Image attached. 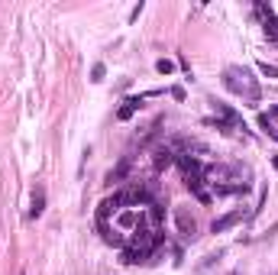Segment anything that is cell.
Instances as JSON below:
<instances>
[{"mask_svg":"<svg viewBox=\"0 0 278 275\" xmlns=\"http://www.w3.org/2000/svg\"><path fill=\"white\" fill-rule=\"evenodd\" d=\"M142 6H146V4H142V0H139V4H136V6H133V10H130V23H136V20H139Z\"/></svg>","mask_w":278,"mask_h":275,"instance_id":"18","label":"cell"},{"mask_svg":"<svg viewBox=\"0 0 278 275\" xmlns=\"http://www.w3.org/2000/svg\"><path fill=\"white\" fill-rule=\"evenodd\" d=\"M168 94H172L175 100H185V88H181V84H175V88H172V91H168Z\"/></svg>","mask_w":278,"mask_h":275,"instance_id":"19","label":"cell"},{"mask_svg":"<svg viewBox=\"0 0 278 275\" xmlns=\"http://www.w3.org/2000/svg\"><path fill=\"white\" fill-rule=\"evenodd\" d=\"M230 275H240V272H230Z\"/></svg>","mask_w":278,"mask_h":275,"instance_id":"20","label":"cell"},{"mask_svg":"<svg viewBox=\"0 0 278 275\" xmlns=\"http://www.w3.org/2000/svg\"><path fill=\"white\" fill-rule=\"evenodd\" d=\"M259 72L266 78H278V65H269V62H259Z\"/></svg>","mask_w":278,"mask_h":275,"instance_id":"15","label":"cell"},{"mask_svg":"<svg viewBox=\"0 0 278 275\" xmlns=\"http://www.w3.org/2000/svg\"><path fill=\"white\" fill-rule=\"evenodd\" d=\"M223 88H227L230 94H236V98L243 100L246 107H259L262 104V88L259 81L253 78V72L243 65H230L227 72H223Z\"/></svg>","mask_w":278,"mask_h":275,"instance_id":"1","label":"cell"},{"mask_svg":"<svg viewBox=\"0 0 278 275\" xmlns=\"http://www.w3.org/2000/svg\"><path fill=\"white\" fill-rule=\"evenodd\" d=\"M130 168H133V162H130V156H126V159H120V165H117V168H110V172H107V175H104V184H107V188H113V184H120V182H123L126 175H130Z\"/></svg>","mask_w":278,"mask_h":275,"instance_id":"8","label":"cell"},{"mask_svg":"<svg viewBox=\"0 0 278 275\" xmlns=\"http://www.w3.org/2000/svg\"><path fill=\"white\" fill-rule=\"evenodd\" d=\"M120 262L123 266H139V262H149V256L142 250H133V246H123V252H120Z\"/></svg>","mask_w":278,"mask_h":275,"instance_id":"9","label":"cell"},{"mask_svg":"<svg viewBox=\"0 0 278 275\" xmlns=\"http://www.w3.org/2000/svg\"><path fill=\"white\" fill-rule=\"evenodd\" d=\"M142 100H146L142 94H139V98H126V100H123V107L117 110V120H130V116H133V114H136V110L142 107Z\"/></svg>","mask_w":278,"mask_h":275,"instance_id":"10","label":"cell"},{"mask_svg":"<svg viewBox=\"0 0 278 275\" xmlns=\"http://www.w3.org/2000/svg\"><path fill=\"white\" fill-rule=\"evenodd\" d=\"M175 156H178V152H175L172 146H159V149L152 152V172H155V175H162V172L175 162Z\"/></svg>","mask_w":278,"mask_h":275,"instance_id":"7","label":"cell"},{"mask_svg":"<svg viewBox=\"0 0 278 275\" xmlns=\"http://www.w3.org/2000/svg\"><path fill=\"white\" fill-rule=\"evenodd\" d=\"M249 217H253V210H243V208H236V210H230V214L217 217L214 224H210V233H227V230H233L236 224H243V220H249Z\"/></svg>","mask_w":278,"mask_h":275,"instance_id":"3","label":"cell"},{"mask_svg":"<svg viewBox=\"0 0 278 275\" xmlns=\"http://www.w3.org/2000/svg\"><path fill=\"white\" fill-rule=\"evenodd\" d=\"M19 275H26V272H19Z\"/></svg>","mask_w":278,"mask_h":275,"instance_id":"21","label":"cell"},{"mask_svg":"<svg viewBox=\"0 0 278 275\" xmlns=\"http://www.w3.org/2000/svg\"><path fill=\"white\" fill-rule=\"evenodd\" d=\"M259 126H262V133H266V136H272V140L278 142V130H275V126H272V123H269V120H266V114H259Z\"/></svg>","mask_w":278,"mask_h":275,"instance_id":"13","label":"cell"},{"mask_svg":"<svg viewBox=\"0 0 278 275\" xmlns=\"http://www.w3.org/2000/svg\"><path fill=\"white\" fill-rule=\"evenodd\" d=\"M220 256H223V250H220V252H210V256H204V262H201V266H204V269H210V266H214Z\"/></svg>","mask_w":278,"mask_h":275,"instance_id":"16","label":"cell"},{"mask_svg":"<svg viewBox=\"0 0 278 275\" xmlns=\"http://www.w3.org/2000/svg\"><path fill=\"white\" fill-rule=\"evenodd\" d=\"M104 74H107V65H104V62H94V65H91V81H94V84H100Z\"/></svg>","mask_w":278,"mask_h":275,"instance_id":"12","label":"cell"},{"mask_svg":"<svg viewBox=\"0 0 278 275\" xmlns=\"http://www.w3.org/2000/svg\"><path fill=\"white\" fill-rule=\"evenodd\" d=\"M266 120L272 123V126L278 130V107H269V114H266Z\"/></svg>","mask_w":278,"mask_h":275,"instance_id":"17","label":"cell"},{"mask_svg":"<svg viewBox=\"0 0 278 275\" xmlns=\"http://www.w3.org/2000/svg\"><path fill=\"white\" fill-rule=\"evenodd\" d=\"M120 208H123V191H113L110 198L97 204V224H110V214H117Z\"/></svg>","mask_w":278,"mask_h":275,"instance_id":"5","label":"cell"},{"mask_svg":"<svg viewBox=\"0 0 278 275\" xmlns=\"http://www.w3.org/2000/svg\"><path fill=\"white\" fill-rule=\"evenodd\" d=\"M45 214V184L36 182L32 184V198H29V220H39Z\"/></svg>","mask_w":278,"mask_h":275,"instance_id":"6","label":"cell"},{"mask_svg":"<svg viewBox=\"0 0 278 275\" xmlns=\"http://www.w3.org/2000/svg\"><path fill=\"white\" fill-rule=\"evenodd\" d=\"M155 72H159V74H172L175 72V62L172 58H159V62H155Z\"/></svg>","mask_w":278,"mask_h":275,"instance_id":"14","label":"cell"},{"mask_svg":"<svg viewBox=\"0 0 278 275\" xmlns=\"http://www.w3.org/2000/svg\"><path fill=\"white\" fill-rule=\"evenodd\" d=\"M149 217H152V224H155V230H159V224H162V217H165V210H162V204H159V201H152V204H149Z\"/></svg>","mask_w":278,"mask_h":275,"instance_id":"11","label":"cell"},{"mask_svg":"<svg viewBox=\"0 0 278 275\" xmlns=\"http://www.w3.org/2000/svg\"><path fill=\"white\" fill-rule=\"evenodd\" d=\"M175 226H178V233H181L185 243H194V240H198V220L191 217V210H188V208L175 210Z\"/></svg>","mask_w":278,"mask_h":275,"instance_id":"2","label":"cell"},{"mask_svg":"<svg viewBox=\"0 0 278 275\" xmlns=\"http://www.w3.org/2000/svg\"><path fill=\"white\" fill-rule=\"evenodd\" d=\"M210 104H214V114H217V120H220V123H227L230 130H246L243 116L236 114V110L230 107V104H220V100H210Z\"/></svg>","mask_w":278,"mask_h":275,"instance_id":"4","label":"cell"}]
</instances>
